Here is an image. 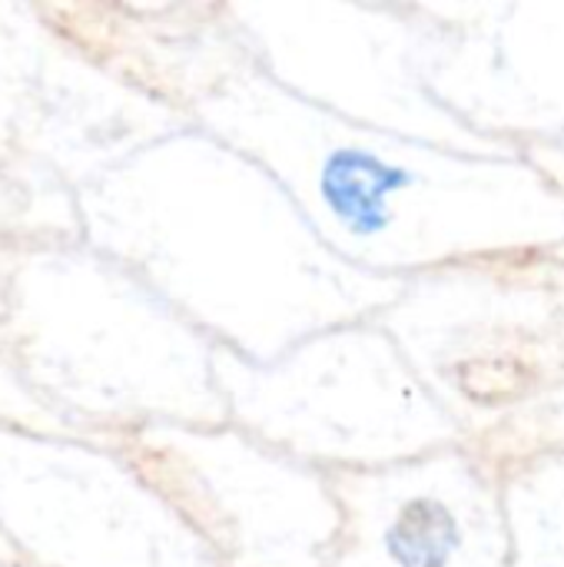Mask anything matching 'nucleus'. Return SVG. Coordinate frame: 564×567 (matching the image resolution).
I'll use <instances>...</instances> for the list:
<instances>
[{"mask_svg":"<svg viewBox=\"0 0 564 567\" xmlns=\"http://www.w3.org/2000/svg\"><path fill=\"white\" fill-rule=\"evenodd\" d=\"M0 567H20L13 558H0Z\"/></svg>","mask_w":564,"mask_h":567,"instance_id":"nucleus-16","label":"nucleus"},{"mask_svg":"<svg viewBox=\"0 0 564 567\" xmlns=\"http://www.w3.org/2000/svg\"><path fill=\"white\" fill-rule=\"evenodd\" d=\"M495 472L564 449V259L515 252L406 279L376 316Z\"/></svg>","mask_w":564,"mask_h":567,"instance_id":"nucleus-4","label":"nucleus"},{"mask_svg":"<svg viewBox=\"0 0 564 567\" xmlns=\"http://www.w3.org/2000/svg\"><path fill=\"white\" fill-rule=\"evenodd\" d=\"M422 73L469 130L512 150L564 140V0H419Z\"/></svg>","mask_w":564,"mask_h":567,"instance_id":"nucleus-10","label":"nucleus"},{"mask_svg":"<svg viewBox=\"0 0 564 567\" xmlns=\"http://www.w3.org/2000/svg\"><path fill=\"white\" fill-rule=\"evenodd\" d=\"M0 346L76 442L226 422L216 346L86 239L23 252Z\"/></svg>","mask_w":564,"mask_h":567,"instance_id":"nucleus-3","label":"nucleus"},{"mask_svg":"<svg viewBox=\"0 0 564 567\" xmlns=\"http://www.w3.org/2000/svg\"><path fill=\"white\" fill-rule=\"evenodd\" d=\"M226 422L326 472H369L462 445L379 319L322 329L273 362L216 349Z\"/></svg>","mask_w":564,"mask_h":567,"instance_id":"nucleus-5","label":"nucleus"},{"mask_svg":"<svg viewBox=\"0 0 564 567\" xmlns=\"http://www.w3.org/2000/svg\"><path fill=\"white\" fill-rule=\"evenodd\" d=\"M0 429L23 432V435H43V439H70L66 425L33 392V385L23 379V372L7 355L3 346H0Z\"/></svg>","mask_w":564,"mask_h":567,"instance_id":"nucleus-14","label":"nucleus"},{"mask_svg":"<svg viewBox=\"0 0 564 567\" xmlns=\"http://www.w3.org/2000/svg\"><path fill=\"white\" fill-rule=\"evenodd\" d=\"M47 243L40 216L23 189L0 176V316L10 299V286L17 279L20 259L30 246Z\"/></svg>","mask_w":564,"mask_h":567,"instance_id":"nucleus-13","label":"nucleus"},{"mask_svg":"<svg viewBox=\"0 0 564 567\" xmlns=\"http://www.w3.org/2000/svg\"><path fill=\"white\" fill-rule=\"evenodd\" d=\"M80 229L216 349L253 362L376 319L406 286L339 259L256 159L196 126L90 186Z\"/></svg>","mask_w":564,"mask_h":567,"instance_id":"nucleus-1","label":"nucleus"},{"mask_svg":"<svg viewBox=\"0 0 564 567\" xmlns=\"http://www.w3.org/2000/svg\"><path fill=\"white\" fill-rule=\"evenodd\" d=\"M113 449L219 567H326L336 548L342 515L332 478L229 422L143 429Z\"/></svg>","mask_w":564,"mask_h":567,"instance_id":"nucleus-8","label":"nucleus"},{"mask_svg":"<svg viewBox=\"0 0 564 567\" xmlns=\"http://www.w3.org/2000/svg\"><path fill=\"white\" fill-rule=\"evenodd\" d=\"M189 123L70 40L40 0H0V176L47 243L83 239L80 196Z\"/></svg>","mask_w":564,"mask_h":567,"instance_id":"nucleus-6","label":"nucleus"},{"mask_svg":"<svg viewBox=\"0 0 564 567\" xmlns=\"http://www.w3.org/2000/svg\"><path fill=\"white\" fill-rule=\"evenodd\" d=\"M0 558H10V551H7V545H3V538H0Z\"/></svg>","mask_w":564,"mask_h":567,"instance_id":"nucleus-17","label":"nucleus"},{"mask_svg":"<svg viewBox=\"0 0 564 567\" xmlns=\"http://www.w3.org/2000/svg\"><path fill=\"white\" fill-rule=\"evenodd\" d=\"M515 567H564V449L502 475Z\"/></svg>","mask_w":564,"mask_h":567,"instance_id":"nucleus-12","label":"nucleus"},{"mask_svg":"<svg viewBox=\"0 0 564 567\" xmlns=\"http://www.w3.org/2000/svg\"><path fill=\"white\" fill-rule=\"evenodd\" d=\"M183 116L256 159L362 272L416 279L564 246V196L525 156H472L342 120L276 86L249 50Z\"/></svg>","mask_w":564,"mask_h":567,"instance_id":"nucleus-2","label":"nucleus"},{"mask_svg":"<svg viewBox=\"0 0 564 567\" xmlns=\"http://www.w3.org/2000/svg\"><path fill=\"white\" fill-rule=\"evenodd\" d=\"M555 252H558V256H562V259H564V246H562V249H555Z\"/></svg>","mask_w":564,"mask_h":567,"instance_id":"nucleus-18","label":"nucleus"},{"mask_svg":"<svg viewBox=\"0 0 564 567\" xmlns=\"http://www.w3.org/2000/svg\"><path fill=\"white\" fill-rule=\"evenodd\" d=\"M522 156L558 189L564 196V140L555 143H539V146H525Z\"/></svg>","mask_w":564,"mask_h":567,"instance_id":"nucleus-15","label":"nucleus"},{"mask_svg":"<svg viewBox=\"0 0 564 567\" xmlns=\"http://www.w3.org/2000/svg\"><path fill=\"white\" fill-rule=\"evenodd\" d=\"M0 538L20 567H219L120 449L3 429Z\"/></svg>","mask_w":564,"mask_h":567,"instance_id":"nucleus-9","label":"nucleus"},{"mask_svg":"<svg viewBox=\"0 0 564 567\" xmlns=\"http://www.w3.org/2000/svg\"><path fill=\"white\" fill-rule=\"evenodd\" d=\"M329 478L342 525L326 567H515L502 472L465 445Z\"/></svg>","mask_w":564,"mask_h":567,"instance_id":"nucleus-11","label":"nucleus"},{"mask_svg":"<svg viewBox=\"0 0 564 567\" xmlns=\"http://www.w3.org/2000/svg\"><path fill=\"white\" fill-rule=\"evenodd\" d=\"M253 63L293 96L342 120L472 156H522L469 130L422 73L419 0H223Z\"/></svg>","mask_w":564,"mask_h":567,"instance_id":"nucleus-7","label":"nucleus"}]
</instances>
